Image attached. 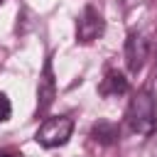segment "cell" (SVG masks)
<instances>
[{
	"label": "cell",
	"instance_id": "7",
	"mask_svg": "<svg viewBox=\"0 0 157 157\" xmlns=\"http://www.w3.org/2000/svg\"><path fill=\"white\" fill-rule=\"evenodd\" d=\"M93 135H98L96 140H101V142L110 145V142H113V137H115V128H113L110 123H98V125L93 128Z\"/></svg>",
	"mask_w": 157,
	"mask_h": 157
},
{
	"label": "cell",
	"instance_id": "8",
	"mask_svg": "<svg viewBox=\"0 0 157 157\" xmlns=\"http://www.w3.org/2000/svg\"><path fill=\"white\" fill-rule=\"evenodd\" d=\"M10 113H12V105H10V101H7V96L0 91V123H5L7 118H10Z\"/></svg>",
	"mask_w": 157,
	"mask_h": 157
},
{
	"label": "cell",
	"instance_id": "5",
	"mask_svg": "<svg viewBox=\"0 0 157 157\" xmlns=\"http://www.w3.org/2000/svg\"><path fill=\"white\" fill-rule=\"evenodd\" d=\"M54 96H56L54 71H52V61H47V64H44V71H42V78H39V86H37V98H39L37 110H39V113H44V110L52 105Z\"/></svg>",
	"mask_w": 157,
	"mask_h": 157
},
{
	"label": "cell",
	"instance_id": "10",
	"mask_svg": "<svg viewBox=\"0 0 157 157\" xmlns=\"http://www.w3.org/2000/svg\"><path fill=\"white\" fill-rule=\"evenodd\" d=\"M155 155H157V150H155Z\"/></svg>",
	"mask_w": 157,
	"mask_h": 157
},
{
	"label": "cell",
	"instance_id": "6",
	"mask_svg": "<svg viewBox=\"0 0 157 157\" xmlns=\"http://www.w3.org/2000/svg\"><path fill=\"white\" fill-rule=\"evenodd\" d=\"M98 91H101L103 96H118V93H125V91H128V81H125L123 74L108 71V76L103 78V83L98 86Z\"/></svg>",
	"mask_w": 157,
	"mask_h": 157
},
{
	"label": "cell",
	"instance_id": "4",
	"mask_svg": "<svg viewBox=\"0 0 157 157\" xmlns=\"http://www.w3.org/2000/svg\"><path fill=\"white\" fill-rule=\"evenodd\" d=\"M145 59H147V42L142 39V34L130 32L128 34V42H125V61H128V69L132 74H137L142 69Z\"/></svg>",
	"mask_w": 157,
	"mask_h": 157
},
{
	"label": "cell",
	"instance_id": "2",
	"mask_svg": "<svg viewBox=\"0 0 157 157\" xmlns=\"http://www.w3.org/2000/svg\"><path fill=\"white\" fill-rule=\"evenodd\" d=\"M71 130H74V120H71V118H66V115L47 118V120L37 128L34 140H37L42 147H61V145L69 142Z\"/></svg>",
	"mask_w": 157,
	"mask_h": 157
},
{
	"label": "cell",
	"instance_id": "9",
	"mask_svg": "<svg viewBox=\"0 0 157 157\" xmlns=\"http://www.w3.org/2000/svg\"><path fill=\"white\" fill-rule=\"evenodd\" d=\"M0 157H22L20 152H0Z\"/></svg>",
	"mask_w": 157,
	"mask_h": 157
},
{
	"label": "cell",
	"instance_id": "1",
	"mask_svg": "<svg viewBox=\"0 0 157 157\" xmlns=\"http://www.w3.org/2000/svg\"><path fill=\"white\" fill-rule=\"evenodd\" d=\"M155 120H157V105H155V98L150 91H137L135 98L130 101V108H128V123H130V130L137 132V135H150L155 130Z\"/></svg>",
	"mask_w": 157,
	"mask_h": 157
},
{
	"label": "cell",
	"instance_id": "3",
	"mask_svg": "<svg viewBox=\"0 0 157 157\" xmlns=\"http://www.w3.org/2000/svg\"><path fill=\"white\" fill-rule=\"evenodd\" d=\"M101 34H103V17H101V12L96 7L86 5L81 17H78V22H76V39L88 44V42L98 39Z\"/></svg>",
	"mask_w": 157,
	"mask_h": 157
}]
</instances>
